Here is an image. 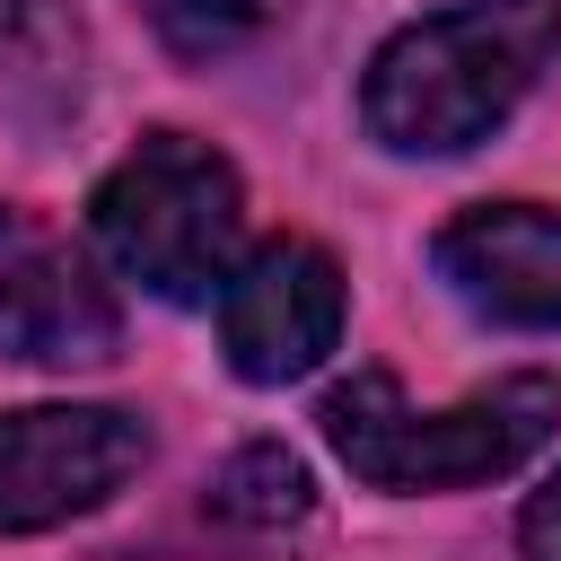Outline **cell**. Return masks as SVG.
Returning <instances> with one entry per match:
<instances>
[{
  "mask_svg": "<svg viewBox=\"0 0 561 561\" xmlns=\"http://www.w3.org/2000/svg\"><path fill=\"white\" fill-rule=\"evenodd\" d=\"M114 342H123L114 289L61 237H35L26 219L0 210V359H26V368H105Z\"/></svg>",
  "mask_w": 561,
  "mask_h": 561,
  "instance_id": "obj_6",
  "label": "cell"
},
{
  "mask_svg": "<svg viewBox=\"0 0 561 561\" xmlns=\"http://www.w3.org/2000/svg\"><path fill=\"white\" fill-rule=\"evenodd\" d=\"M517 561H561V473L526 500V517H517Z\"/></svg>",
  "mask_w": 561,
  "mask_h": 561,
  "instance_id": "obj_10",
  "label": "cell"
},
{
  "mask_svg": "<svg viewBox=\"0 0 561 561\" xmlns=\"http://www.w3.org/2000/svg\"><path fill=\"white\" fill-rule=\"evenodd\" d=\"M307 508H316V482H307V465H298L280 438H254V447H237V456L210 473V517H219V526L280 535V526H298Z\"/></svg>",
  "mask_w": 561,
  "mask_h": 561,
  "instance_id": "obj_8",
  "label": "cell"
},
{
  "mask_svg": "<svg viewBox=\"0 0 561 561\" xmlns=\"http://www.w3.org/2000/svg\"><path fill=\"white\" fill-rule=\"evenodd\" d=\"M149 465V421L123 403H26L0 412V535H44L105 508Z\"/></svg>",
  "mask_w": 561,
  "mask_h": 561,
  "instance_id": "obj_4",
  "label": "cell"
},
{
  "mask_svg": "<svg viewBox=\"0 0 561 561\" xmlns=\"http://www.w3.org/2000/svg\"><path fill=\"white\" fill-rule=\"evenodd\" d=\"M316 421L368 491H465V482L517 473L561 430V377L517 368V377H500L447 412H412L386 368H351Z\"/></svg>",
  "mask_w": 561,
  "mask_h": 561,
  "instance_id": "obj_2",
  "label": "cell"
},
{
  "mask_svg": "<svg viewBox=\"0 0 561 561\" xmlns=\"http://www.w3.org/2000/svg\"><path fill=\"white\" fill-rule=\"evenodd\" d=\"M88 228L123 280H140L167 307L219 298L245 245V184L237 167L193 131H140V149L96 184Z\"/></svg>",
  "mask_w": 561,
  "mask_h": 561,
  "instance_id": "obj_3",
  "label": "cell"
},
{
  "mask_svg": "<svg viewBox=\"0 0 561 561\" xmlns=\"http://www.w3.org/2000/svg\"><path fill=\"white\" fill-rule=\"evenodd\" d=\"M342 263L307 237H272L219 280V351L245 386H289L342 342Z\"/></svg>",
  "mask_w": 561,
  "mask_h": 561,
  "instance_id": "obj_5",
  "label": "cell"
},
{
  "mask_svg": "<svg viewBox=\"0 0 561 561\" xmlns=\"http://www.w3.org/2000/svg\"><path fill=\"white\" fill-rule=\"evenodd\" d=\"M430 263L473 316L526 324V333H561V210H543V202H473L465 219L438 228Z\"/></svg>",
  "mask_w": 561,
  "mask_h": 561,
  "instance_id": "obj_7",
  "label": "cell"
},
{
  "mask_svg": "<svg viewBox=\"0 0 561 561\" xmlns=\"http://www.w3.org/2000/svg\"><path fill=\"white\" fill-rule=\"evenodd\" d=\"M280 9H289V0H140V18L158 26V44L184 53V61H210V53L254 44Z\"/></svg>",
  "mask_w": 561,
  "mask_h": 561,
  "instance_id": "obj_9",
  "label": "cell"
},
{
  "mask_svg": "<svg viewBox=\"0 0 561 561\" xmlns=\"http://www.w3.org/2000/svg\"><path fill=\"white\" fill-rule=\"evenodd\" d=\"M561 53V0H456L377 44L359 123L394 158H456L491 140Z\"/></svg>",
  "mask_w": 561,
  "mask_h": 561,
  "instance_id": "obj_1",
  "label": "cell"
},
{
  "mask_svg": "<svg viewBox=\"0 0 561 561\" xmlns=\"http://www.w3.org/2000/svg\"><path fill=\"white\" fill-rule=\"evenodd\" d=\"M9 35H18V0H0V53H9Z\"/></svg>",
  "mask_w": 561,
  "mask_h": 561,
  "instance_id": "obj_11",
  "label": "cell"
}]
</instances>
